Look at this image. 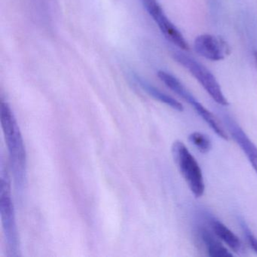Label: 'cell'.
<instances>
[{
  "label": "cell",
  "instance_id": "1",
  "mask_svg": "<svg viewBox=\"0 0 257 257\" xmlns=\"http://www.w3.org/2000/svg\"><path fill=\"white\" fill-rule=\"evenodd\" d=\"M0 121L10 153L15 181L18 187L22 189L26 180V150L17 120L7 102L1 101Z\"/></svg>",
  "mask_w": 257,
  "mask_h": 257
},
{
  "label": "cell",
  "instance_id": "2",
  "mask_svg": "<svg viewBox=\"0 0 257 257\" xmlns=\"http://www.w3.org/2000/svg\"><path fill=\"white\" fill-rule=\"evenodd\" d=\"M0 214L9 250L17 255L19 249V232L16 225L14 204L12 200L11 180L7 168L1 162L0 170Z\"/></svg>",
  "mask_w": 257,
  "mask_h": 257
},
{
  "label": "cell",
  "instance_id": "3",
  "mask_svg": "<svg viewBox=\"0 0 257 257\" xmlns=\"http://www.w3.org/2000/svg\"><path fill=\"white\" fill-rule=\"evenodd\" d=\"M171 152L174 162L189 190L195 198H201L205 191V183L202 171L196 159L187 147L179 140L173 143Z\"/></svg>",
  "mask_w": 257,
  "mask_h": 257
},
{
  "label": "cell",
  "instance_id": "4",
  "mask_svg": "<svg viewBox=\"0 0 257 257\" xmlns=\"http://www.w3.org/2000/svg\"><path fill=\"white\" fill-rule=\"evenodd\" d=\"M158 77L173 92L181 97L188 104L191 105L195 112L199 115L200 118L219 138L225 141H228V137L226 131L218 121L216 117L207 108L204 107V106H203L199 101H198L193 94L182 84L179 79L163 70H159L158 72Z\"/></svg>",
  "mask_w": 257,
  "mask_h": 257
},
{
  "label": "cell",
  "instance_id": "5",
  "mask_svg": "<svg viewBox=\"0 0 257 257\" xmlns=\"http://www.w3.org/2000/svg\"><path fill=\"white\" fill-rule=\"evenodd\" d=\"M173 58L193 76L205 90L206 92L217 104L222 106H228L229 105L219 82L211 72L207 70L204 65L191 57L185 55L183 52H174Z\"/></svg>",
  "mask_w": 257,
  "mask_h": 257
},
{
  "label": "cell",
  "instance_id": "6",
  "mask_svg": "<svg viewBox=\"0 0 257 257\" xmlns=\"http://www.w3.org/2000/svg\"><path fill=\"white\" fill-rule=\"evenodd\" d=\"M143 4L165 38L182 50L189 51L187 42L174 24L165 16L157 0H143Z\"/></svg>",
  "mask_w": 257,
  "mask_h": 257
},
{
  "label": "cell",
  "instance_id": "7",
  "mask_svg": "<svg viewBox=\"0 0 257 257\" xmlns=\"http://www.w3.org/2000/svg\"><path fill=\"white\" fill-rule=\"evenodd\" d=\"M194 49L200 56L212 61H222L231 53V48L223 38L210 34L197 37Z\"/></svg>",
  "mask_w": 257,
  "mask_h": 257
},
{
  "label": "cell",
  "instance_id": "8",
  "mask_svg": "<svg viewBox=\"0 0 257 257\" xmlns=\"http://www.w3.org/2000/svg\"><path fill=\"white\" fill-rule=\"evenodd\" d=\"M224 124L226 126L228 133L231 135L236 144L240 147L249 161L252 169L257 174V147L249 139L244 131L239 126L231 117L225 115L222 116Z\"/></svg>",
  "mask_w": 257,
  "mask_h": 257
},
{
  "label": "cell",
  "instance_id": "9",
  "mask_svg": "<svg viewBox=\"0 0 257 257\" xmlns=\"http://www.w3.org/2000/svg\"><path fill=\"white\" fill-rule=\"evenodd\" d=\"M209 221L212 231L219 240L224 242L234 252L237 253L243 252V246L241 240L225 224L214 217H210Z\"/></svg>",
  "mask_w": 257,
  "mask_h": 257
},
{
  "label": "cell",
  "instance_id": "10",
  "mask_svg": "<svg viewBox=\"0 0 257 257\" xmlns=\"http://www.w3.org/2000/svg\"><path fill=\"white\" fill-rule=\"evenodd\" d=\"M201 240L204 242L207 253L210 257H232L233 254L222 245L219 239L213 232L207 228L200 230Z\"/></svg>",
  "mask_w": 257,
  "mask_h": 257
},
{
  "label": "cell",
  "instance_id": "11",
  "mask_svg": "<svg viewBox=\"0 0 257 257\" xmlns=\"http://www.w3.org/2000/svg\"><path fill=\"white\" fill-rule=\"evenodd\" d=\"M135 79L138 84H140L141 88L147 93L150 94L151 97L156 100H159L161 103H164V104L167 105V106H170L172 109H175V110L178 111V112H183L184 110L182 103H180L178 100L174 99V97H171V96L168 95L165 93L162 92L160 90L158 89L156 87L153 86L151 84L149 83L147 81L143 78L140 77V76H135Z\"/></svg>",
  "mask_w": 257,
  "mask_h": 257
},
{
  "label": "cell",
  "instance_id": "12",
  "mask_svg": "<svg viewBox=\"0 0 257 257\" xmlns=\"http://www.w3.org/2000/svg\"><path fill=\"white\" fill-rule=\"evenodd\" d=\"M189 142L201 153H208L212 149V142L210 138L199 132L191 133L188 137Z\"/></svg>",
  "mask_w": 257,
  "mask_h": 257
},
{
  "label": "cell",
  "instance_id": "13",
  "mask_svg": "<svg viewBox=\"0 0 257 257\" xmlns=\"http://www.w3.org/2000/svg\"><path fill=\"white\" fill-rule=\"evenodd\" d=\"M240 225L243 234L246 237V241L248 242L252 250L257 254V237L252 234V231L249 229V226L246 225V222L243 219H240Z\"/></svg>",
  "mask_w": 257,
  "mask_h": 257
},
{
  "label": "cell",
  "instance_id": "14",
  "mask_svg": "<svg viewBox=\"0 0 257 257\" xmlns=\"http://www.w3.org/2000/svg\"><path fill=\"white\" fill-rule=\"evenodd\" d=\"M254 57H255V62H256L257 64V51L254 52Z\"/></svg>",
  "mask_w": 257,
  "mask_h": 257
}]
</instances>
